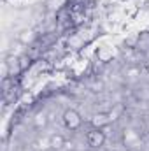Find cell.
Returning a JSON list of instances; mask_svg holds the SVG:
<instances>
[{"mask_svg": "<svg viewBox=\"0 0 149 151\" xmlns=\"http://www.w3.org/2000/svg\"><path fill=\"white\" fill-rule=\"evenodd\" d=\"M63 125H65V128L67 130H70V132H75V130H79L81 127H82V118H81V114L77 109H65L63 111Z\"/></svg>", "mask_w": 149, "mask_h": 151, "instance_id": "6da1fadb", "label": "cell"}, {"mask_svg": "<svg viewBox=\"0 0 149 151\" xmlns=\"http://www.w3.org/2000/svg\"><path fill=\"white\" fill-rule=\"evenodd\" d=\"M105 132L102 130V128H91L88 134H86V142H88V146L90 148H93V150H97V148H102L104 144H105Z\"/></svg>", "mask_w": 149, "mask_h": 151, "instance_id": "7a4b0ae2", "label": "cell"}, {"mask_svg": "<svg viewBox=\"0 0 149 151\" xmlns=\"http://www.w3.org/2000/svg\"><path fill=\"white\" fill-rule=\"evenodd\" d=\"M65 137L62 135V134H53L51 137H49V148H53V150H62L63 146H65Z\"/></svg>", "mask_w": 149, "mask_h": 151, "instance_id": "3957f363", "label": "cell"}, {"mask_svg": "<svg viewBox=\"0 0 149 151\" xmlns=\"http://www.w3.org/2000/svg\"><path fill=\"white\" fill-rule=\"evenodd\" d=\"M111 121V114L107 113H100V114H95L93 116V125L97 127V128H102L104 125H107Z\"/></svg>", "mask_w": 149, "mask_h": 151, "instance_id": "277c9868", "label": "cell"}, {"mask_svg": "<svg viewBox=\"0 0 149 151\" xmlns=\"http://www.w3.org/2000/svg\"><path fill=\"white\" fill-rule=\"evenodd\" d=\"M35 125L37 127H44L46 125V116L44 114H39L37 118H35Z\"/></svg>", "mask_w": 149, "mask_h": 151, "instance_id": "5b68a950", "label": "cell"}]
</instances>
